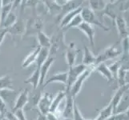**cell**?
Masks as SVG:
<instances>
[{
	"label": "cell",
	"instance_id": "obj_1",
	"mask_svg": "<svg viewBox=\"0 0 129 120\" xmlns=\"http://www.w3.org/2000/svg\"><path fill=\"white\" fill-rule=\"evenodd\" d=\"M80 15L83 22L90 24L91 26H96L102 29L104 31H109L110 27L107 26L103 22L100 21L99 17L94 11H92L88 7H82V10L80 12Z\"/></svg>",
	"mask_w": 129,
	"mask_h": 120
},
{
	"label": "cell",
	"instance_id": "obj_2",
	"mask_svg": "<svg viewBox=\"0 0 129 120\" xmlns=\"http://www.w3.org/2000/svg\"><path fill=\"white\" fill-rule=\"evenodd\" d=\"M95 66H88V67L80 74V76L76 79V81H75V83L72 85V88L70 89L69 91L71 93V95H72V97H74L75 99L82 90L83 85L84 82L86 81V79L88 78V77L90 76L93 71H95Z\"/></svg>",
	"mask_w": 129,
	"mask_h": 120
},
{
	"label": "cell",
	"instance_id": "obj_3",
	"mask_svg": "<svg viewBox=\"0 0 129 120\" xmlns=\"http://www.w3.org/2000/svg\"><path fill=\"white\" fill-rule=\"evenodd\" d=\"M87 68V66H84L83 64L80 63L78 65H75L73 66L69 67L68 70V83L65 87V91H70L72 85L76 81V79L80 76V74Z\"/></svg>",
	"mask_w": 129,
	"mask_h": 120
},
{
	"label": "cell",
	"instance_id": "obj_4",
	"mask_svg": "<svg viewBox=\"0 0 129 120\" xmlns=\"http://www.w3.org/2000/svg\"><path fill=\"white\" fill-rule=\"evenodd\" d=\"M117 46H118V43L110 46L108 47H107L103 52H101L100 54L98 55L96 65L101 63H104V62L110 60V59H113L115 58L118 57L120 54H122L123 51L119 50V48H118Z\"/></svg>",
	"mask_w": 129,
	"mask_h": 120
},
{
	"label": "cell",
	"instance_id": "obj_5",
	"mask_svg": "<svg viewBox=\"0 0 129 120\" xmlns=\"http://www.w3.org/2000/svg\"><path fill=\"white\" fill-rule=\"evenodd\" d=\"M43 26V21L41 18H39L38 15L37 17H32L27 21L26 25V32L25 34L30 35L34 34L36 33V34L42 30Z\"/></svg>",
	"mask_w": 129,
	"mask_h": 120
},
{
	"label": "cell",
	"instance_id": "obj_6",
	"mask_svg": "<svg viewBox=\"0 0 129 120\" xmlns=\"http://www.w3.org/2000/svg\"><path fill=\"white\" fill-rule=\"evenodd\" d=\"M53 98H54V95L53 94H51V93H44L40 98V99H39L37 107L43 116H45L47 114L50 112L51 105L52 103Z\"/></svg>",
	"mask_w": 129,
	"mask_h": 120
},
{
	"label": "cell",
	"instance_id": "obj_7",
	"mask_svg": "<svg viewBox=\"0 0 129 120\" xmlns=\"http://www.w3.org/2000/svg\"><path fill=\"white\" fill-rule=\"evenodd\" d=\"M18 95L19 94L14 89H4V90L0 91V97L2 98L7 106L11 107V110L14 106Z\"/></svg>",
	"mask_w": 129,
	"mask_h": 120
},
{
	"label": "cell",
	"instance_id": "obj_8",
	"mask_svg": "<svg viewBox=\"0 0 129 120\" xmlns=\"http://www.w3.org/2000/svg\"><path fill=\"white\" fill-rule=\"evenodd\" d=\"M28 102H29V90L28 89H24V90L19 93V95H18L16 98L14 106H13L11 111L14 112L16 110L23 109L25 106H27Z\"/></svg>",
	"mask_w": 129,
	"mask_h": 120
},
{
	"label": "cell",
	"instance_id": "obj_9",
	"mask_svg": "<svg viewBox=\"0 0 129 120\" xmlns=\"http://www.w3.org/2000/svg\"><path fill=\"white\" fill-rule=\"evenodd\" d=\"M78 29L80 30V31L83 34H85V36L89 40L90 45L91 46V47L94 48L95 47V31L94 27H93V26L85 23V22H83V23L79 26Z\"/></svg>",
	"mask_w": 129,
	"mask_h": 120
},
{
	"label": "cell",
	"instance_id": "obj_10",
	"mask_svg": "<svg viewBox=\"0 0 129 120\" xmlns=\"http://www.w3.org/2000/svg\"><path fill=\"white\" fill-rule=\"evenodd\" d=\"M65 92H66V97H65L66 103L63 111V118H72L73 115V107H74V103L75 99L74 97H72L69 91H65Z\"/></svg>",
	"mask_w": 129,
	"mask_h": 120
},
{
	"label": "cell",
	"instance_id": "obj_11",
	"mask_svg": "<svg viewBox=\"0 0 129 120\" xmlns=\"http://www.w3.org/2000/svg\"><path fill=\"white\" fill-rule=\"evenodd\" d=\"M114 23L116 26L117 31L119 34V41H123V39H125L128 37V29L127 27V25L125 21H124L123 18L121 16H118L115 18L114 21Z\"/></svg>",
	"mask_w": 129,
	"mask_h": 120
},
{
	"label": "cell",
	"instance_id": "obj_12",
	"mask_svg": "<svg viewBox=\"0 0 129 120\" xmlns=\"http://www.w3.org/2000/svg\"><path fill=\"white\" fill-rule=\"evenodd\" d=\"M55 60V58L54 56H50L47 59V61L44 63L42 66L39 69V74H40V81H39V87L43 86L44 83L46 81V77L47 75V73L49 71V70L51 67V66L54 63V62Z\"/></svg>",
	"mask_w": 129,
	"mask_h": 120
},
{
	"label": "cell",
	"instance_id": "obj_13",
	"mask_svg": "<svg viewBox=\"0 0 129 120\" xmlns=\"http://www.w3.org/2000/svg\"><path fill=\"white\" fill-rule=\"evenodd\" d=\"M78 49L75 47V43H70L68 47L66 48V60L69 67L75 65V61L78 55Z\"/></svg>",
	"mask_w": 129,
	"mask_h": 120
},
{
	"label": "cell",
	"instance_id": "obj_14",
	"mask_svg": "<svg viewBox=\"0 0 129 120\" xmlns=\"http://www.w3.org/2000/svg\"><path fill=\"white\" fill-rule=\"evenodd\" d=\"M97 62V55H95L87 47H84L82 64L86 66H95Z\"/></svg>",
	"mask_w": 129,
	"mask_h": 120
},
{
	"label": "cell",
	"instance_id": "obj_15",
	"mask_svg": "<svg viewBox=\"0 0 129 120\" xmlns=\"http://www.w3.org/2000/svg\"><path fill=\"white\" fill-rule=\"evenodd\" d=\"M68 71H63V72H59V73H55L53 75H51V77H49L47 79H46L45 83H44L43 87H45L47 86L48 84L53 83H63L65 85H67V83H68Z\"/></svg>",
	"mask_w": 129,
	"mask_h": 120
},
{
	"label": "cell",
	"instance_id": "obj_16",
	"mask_svg": "<svg viewBox=\"0 0 129 120\" xmlns=\"http://www.w3.org/2000/svg\"><path fill=\"white\" fill-rule=\"evenodd\" d=\"M26 23L22 19H17L16 23L11 26L10 28L7 29V33L12 35H22L26 32Z\"/></svg>",
	"mask_w": 129,
	"mask_h": 120
},
{
	"label": "cell",
	"instance_id": "obj_17",
	"mask_svg": "<svg viewBox=\"0 0 129 120\" xmlns=\"http://www.w3.org/2000/svg\"><path fill=\"white\" fill-rule=\"evenodd\" d=\"M95 71H97L98 73H100L102 76H104L108 80V83H112L115 80L113 75L112 74V73H111V71L108 67V65H106L105 63H101L96 65L95 67Z\"/></svg>",
	"mask_w": 129,
	"mask_h": 120
},
{
	"label": "cell",
	"instance_id": "obj_18",
	"mask_svg": "<svg viewBox=\"0 0 129 120\" xmlns=\"http://www.w3.org/2000/svg\"><path fill=\"white\" fill-rule=\"evenodd\" d=\"M40 50H41V47L39 46H37L35 47L34 50H32V51L24 59V60L23 62V64H22L23 68L28 67V66H30L31 64L35 63V62H36L37 57L39 55V53L40 51Z\"/></svg>",
	"mask_w": 129,
	"mask_h": 120
},
{
	"label": "cell",
	"instance_id": "obj_19",
	"mask_svg": "<svg viewBox=\"0 0 129 120\" xmlns=\"http://www.w3.org/2000/svg\"><path fill=\"white\" fill-rule=\"evenodd\" d=\"M127 89V86H124V87H119L118 88V90L115 91V93L114 94V95L112 96V99H111L110 103H112V106H113V113H115V110H116L117 106L120 102L122 97L123 95V94L125 93V91Z\"/></svg>",
	"mask_w": 129,
	"mask_h": 120
},
{
	"label": "cell",
	"instance_id": "obj_20",
	"mask_svg": "<svg viewBox=\"0 0 129 120\" xmlns=\"http://www.w3.org/2000/svg\"><path fill=\"white\" fill-rule=\"evenodd\" d=\"M82 7H79L77 9H75V10H73L72 11L68 12V14H66L63 18L61 19L60 22H59V24H60V28L61 29H63L67 25H68L69 23L71 21H72L74 18L80 14L81 12V10H82Z\"/></svg>",
	"mask_w": 129,
	"mask_h": 120
},
{
	"label": "cell",
	"instance_id": "obj_21",
	"mask_svg": "<svg viewBox=\"0 0 129 120\" xmlns=\"http://www.w3.org/2000/svg\"><path fill=\"white\" fill-rule=\"evenodd\" d=\"M43 5L45 6L47 11L50 12V14L53 16L58 17L59 15L62 7H59L55 3V1H43Z\"/></svg>",
	"mask_w": 129,
	"mask_h": 120
},
{
	"label": "cell",
	"instance_id": "obj_22",
	"mask_svg": "<svg viewBox=\"0 0 129 120\" xmlns=\"http://www.w3.org/2000/svg\"><path fill=\"white\" fill-rule=\"evenodd\" d=\"M65 97H66L65 91H60L58 92V94L53 98L52 103L51 105L50 112H55V110H57L59 108V106L62 102H63V100L65 99Z\"/></svg>",
	"mask_w": 129,
	"mask_h": 120
},
{
	"label": "cell",
	"instance_id": "obj_23",
	"mask_svg": "<svg viewBox=\"0 0 129 120\" xmlns=\"http://www.w3.org/2000/svg\"><path fill=\"white\" fill-rule=\"evenodd\" d=\"M37 39H38V44L42 48H48L50 49L51 46V39L50 37H48L47 34L44 33L43 30L39 31L37 34Z\"/></svg>",
	"mask_w": 129,
	"mask_h": 120
},
{
	"label": "cell",
	"instance_id": "obj_24",
	"mask_svg": "<svg viewBox=\"0 0 129 120\" xmlns=\"http://www.w3.org/2000/svg\"><path fill=\"white\" fill-rule=\"evenodd\" d=\"M128 108H129V91L128 89H127V91L123 94L120 102H119L115 114L125 112Z\"/></svg>",
	"mask_w": 129,
	"mask_h": 120
},
{
	"label": "cell",
	"instance_id": "obj_25",
	"mask_svg": "<svg viewBox=\"0 0 129 120\" xmlns=\"http://www.w3.org/2000/svg\"><path fill=\"white\" fill-rule=\"evenodd\" d=\"M88 3H89L88 7L92 11H94L95 14H97L98 12H102L104 10L108 2L102 1V0H91Z\"/></svg>",
	"mask_w": 129,
	"mask_h": 120
},
{
	"label": "cell",
	"instance_id": "obj_26",
	"mask_svg": "<svg viewBox=\"0 0 129 120\" xmlns=\"http://www.w3.org/2000/svg\"><path fill=\"white\" fill-rule=\"evenodd\" d=\"M39 81H40V74H39V70L38 69H35L31 75L26 78L24 83L26 84H30L34 90H36V89L39 87Z\"/></svg>",
	"mask_w": 129,
	"mask_h": 120
},
{
	"label": "cell",
	"instance_id": "obj_27",
	"mask_svg": "<svg viewBox=\"0 0 129 120\" xmlns=\"http://www.w3.org/2000/svg\"><path fill=\"white\" fill-rule=\"evenodd\" d=\"M49 57H50V55H49V49L41 47V50L39 53L36 62H35V63H36V69L39 70L42 65L45 63Z\"/></svg>",
	"mask_w": 129,
	"mask_h": 120
},
{
	"label": "cell",
	"instance_id": "obj_28",
	"mask_svg": "<svg viewBox=\"0 0 129 120\" xmlns=\"http://www.w3.org/2000/svg\"><path fill=\"white\" fill-rule=\"evenodd\" d=\"M17 16L15 14V11H11L10 12V14L7 15V17L6 18V19L4 20V22L3 23L1 28L0 29H8L10 28L11 26H12L14 25L16 21H17Z\"/></svg>",
	"mask_w": 129,
	"mask_h": 120
},
{
	"label": "cell",
	"instance_id": "obj_29",
	"mask_svg": "<svg viewBox=\"0 0 129 120\" xmlns=\"http://www.w3.org/2000/svg\"><path fill=\"white\" fill-rule=\"evenodd\" d=\"M13 80L10 75H4L0 77V91L4 89H12Z\"/></svg>",
	"mask_w": 129,
	"mask_h": 120
},
{
	"label": "cell",
	"instance_id": "obj_30",
	"mask_svg": "<svg viewBox=\"0 0 129 120\" xmlns=\"http://www.w3.org/2000/svg\"><path fill=\"white\" fill-rule=\"evenodd\" d=\"M83 22V19H82V17H81V15H80V14L79 15H76L75 16L74 19L70 22L69 23V24L68 25H67L65 27L63 28V29H62L63 30V31L65 32L66 30H68L69 29H71V28H75V27H79V26Z\"/></svg>",
	"mask_w": 129,
	"mask_h": 120
},
{
	"label": "cell",
	"instance_id": "obj_31",
	"mask_svg": "<svg viewBox=\"0 0 129 120\" xmlns=\"http://www.w3.org/2000/svg\"><path fill=\"white\" fill-rule=\"evenodd\" d=\"M108 67L109 69V70L112 73V74L113 75V77L115 79L117 78V75L119 73V70H120L121 67V63L120 61H115L112 63H111L110 65L108 66Z\"/></svg>",
	"mask_w": 129,
	"mask_h": 120
},
{
	"label": "cell",
	"instance_id": "obj_32",
	"mask_svg": "<svg viewBox=\"0 0 129 120\" xmlns=\"http://www.w3.org/2000/svg\"><path fill=\"white\" fill-rule=\"evenodd\" d=\"M11 11H12V3H10V4H8V5L3 6L1 11H0V19H1V26H2L3 23L4 22V20L6 19V18L7 17V15L9 14H10V12Z\"/></svg>",
	"mask_w": 129,
	"mask_h": 120
},
{
	"label": "cell",
	"instance_id": "obj_33",
	"mask_svg": "<svg viewBox=\"0 0 129 120\" xmlns=\"http://www.w3.org/2000/svg\"><path fill=\"white\" fill-rule=\"evenodd\" d=\"M72 118L73 120H86L83 118V116L82 115L80 110H79V108L77 105L76 101L75 100L74 103V107H73V115H72Z\"/></svg>",
	"mask_w": 129,
	"mask_h": 120
},
{
	"label": "cell",
	"instance_id": "obj_34",
	"mask_svg": "<svg viewBox=\"0 0 129 120\" xmlns=\"http://www.w3.org/2000/svg\"><path fill=\"white\" fill-rule=\"evenodd\" d=\"M7 112H8L7 106L5 103H4V101L2 99V98L0 97V114H1L2 118L5 117V115Z\"/></svg>",
	"mask_w": 129,
	"mask_h": 120
},
{
	"label": "cell",
	"instance_id": "obj_35",
	"mask_svg": "<svg viewBox=\"0 0 129 120\" xmlns=\"http://www.w3.org/2000/svg\"><path fill=\"white\" fill-rule=\"evenodd\" d=\"M15 115V117L18 118V120H27L26 118V115L24 114L23 109H19V110H16L14 112H12Z\"/></svg>",
	"mask_w": 129,
	"mask_h": 120
},
{
	"label": "cell",
	"instance_id": "obj_36",
	"mask_svg": "<svg viewBox=\"0 0 129 120\" xmlns=\"http://www.w3.org/2000/svg\"><path fill=\"white\" fill-rule=\"evenodd\" d=\"M45 117H46L47 120H60L56 116V114L53 112H49L48 114H47L45 115Z\"/></svg>",
	"mask_w": 129,
	"mask_h": 120
},
{
	"label": "cell",
	"instance_id": "obj_37",
	"mask_svg": "<svg viewBox=\"0 0 129 120\" xmlns=\"http://www.w3.org/2000/svg\"><path fill=\"white\" fill-rule=\"evenodd\" d=\"M5 117L8 119V120H18V118L15 117V115L13 114L11 111H8L6 115H5Z\"/></svg>",
	"mask_w": 129,
	"mask_h": 120
},
{
	"label": "cell",
	"instance_id": "obj_38",
	"mask_svg": "<svg viewBox=\"0 0 129 120\" xmlns=\"http://www.w3.org/2000/svg\"><path fill=\"white\" fill-rule=\"evenodd\" d=\"M126 114H127V118H128V119H129V108L126 110Z\"/></svg>",
	"mask_w": 129,
	"mask_h": 120
},
{
	"label": "cell",
	"instance_id": "obj_39",
	"mask_svg": "<svg viewBox=\"0 0 129 120\" xmlns=\"http://www.w3.org/2000/svg\"><path fill=\"white\" fill-rule=\"evenodd\" d=\"M2 7H3V4H2V0H0V11H1Z\"/></svg>",
	"mask_w": 129,
	"mask_h": 120
},
{
	"label": "cell",
	"instance_id": "obj_40",
	"mask_svg": "<svg viewBox=\"0 0 129 120\" xmlns=\"http://www.w3.org/2000/svg\"><path fill=\"white\" fill-rule=\"evenodd\" d=\"M0 120H8L6 117H3V118H1V119H0Z\"/></svg>",
	"mask_w": 129,
	"mask_h": 120
},
{
	"label": "cell",
	"instance_id": "obj_41",
	"mask_svg": "<svg viewBox=\"0 0 129 120\" xmlns=\"http://www.w3.org/2000/svg\"><path fill=\"white\" fill-rule=\"evenodd\" d=\"M62 120H72V118H63V119H62Z\"/></svg>",
	"mask_w": 129,
	"mask_h": 120
},
{
	"label": "cell",
	"instance_id": "obj_42",
	"mask_svg": "<svg viewBox=\"0 0 129 120\" xmlns=\"http://www.w3.org/2000/svg\"><path fill=\"white\" fill-rule=\"evenodd\" d=\"M0 28H1V19H0Z\"/></svg>",
	"mask_w": 129,
	"mask_h": 120
},
{
	"label": "cell",
	"instance_id": "obj_43",
	"mask_svg": "<svg viewBox=\"0 0 129 120\" xmlns=\"http://www.w3.org/2000/svg\"><path fill=\"white\" fill-rule=\"evenodd\" d=\"M127 53H128V55H129V47H128V50H127Z\"/></svg>",
	"mask_w": 129,
	"mask_h": 120
},
{
	"label": "cell",
	"instance_id": "obj_44",
	"mask_svg": "<svg viewBox=\"0 0 129 120\" xmlns=\"http://www.w3.org/2000/svg\"><path fill=\"white\" fill-rule=\"evenodd\" d=\"M1 118H2V116H1V114H0V119H1Z\"/></svg>",
	"mask_w": 129,
	"mask_h": 120
},
{
	"label": "cell",
	"instance_id": "obj_45",
	"mask_svg": "<svg viewBox=\"0 0 129 120\" xmlns=\"http://www.w3.org/2000/svg\"><path fill=\"white\" fill-rule=\"evenodd\" d=\"M127 89H128V91H129V86H127Z\"/></svg>",
	"mask_w": 129,
	"mask_h": 120
}]
</instances>
